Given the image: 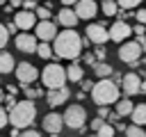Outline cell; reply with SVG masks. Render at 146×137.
Returning a JSON list of instances; mask_svg holds the SVG:
<instances>
[{"label": "cell", "mask_w": 146, "mask_h": 137, "mask_svg": "<svg viewBox=\"0 0 146 137\" xmlns=\"http://www.w3.org/2000/svg\"><path fill=\"white\" fill-rule=\"evenodd\" d=\"M52 41H55V46H50V48H52L55 57L75 62L82 53V37L75 32V27H66L64 32H57Z\"/></svg>", "instance_id": "obj_1"}, {"label": "cell", "mask_w": 146, "mask_h": 137, "mask_svg": "<svg viewBox=\"0 0 146 137\" xmlns=\"http://www.w3.org/2000/svg\"><path fill=\"white\" fill-rule=\"evenodd\" d=\"M7 116H9V123L14 128H27V126H32V121L36 116V105H34V100H27V98L18 100L11 105Z\"/></svg>", "instance_id": "obj_2"}, {"label": "cell", "mask_w": 146, "mask_h": 137, "mask_svg": "<svg viewBox=\"0 0 146 137\" xmlns=\"http://www.w3.org/2000/svg\"><path fill=\"white\" fill-rule=\"evenodd\" d=\"M121 98V91H119V84H114L112 80L107 78H100L94 87H91V100L96 105H112Z\"/></svg>", "instance_id": "obj_3"}, {"label": "cell", "mask_w": 146, "mask_h": 137, "mask_svg": "<svg viewBox=\"0 0 146 137\" xmlns=\"http://www.w3.org/2000/svg\"><path fill=\"white\" fill-rule=\"evenodd\" d=\"M41 75V82L48 87V89H57V87H64L66 84V68L62 64H48L43 71H39Z\"/></svg>", "instance_id": "obj_4"}, {"label": "cell", "mask_w": 146, "mask_h": 137, "mask_svg": "<svg viewBox=\"0 0 146 137\" xmlns=\"http://www.w3.org/2000/svg\"><path fill=\"white\" fill-rule=\"evenodd\" d=\"M62 119H64V126H68V128H73V130H82L84 123H87V110H84L80 103L68 105V110L62 114Z\"/></svg>", "instance_id": "obj_5"}, {"label": "cell", "mask_w": 146, "mask_h": 137, "mask_svg": "<svg viewBox=\"0 0 146 137\" xmlns=\"http://www.w3.org/2000/svg\"><path fill=\"white\" fill-rule=\"evenodd\" d=\"M141 53H144V50H141V46H139L137 41H123L121 48H119V59L132 64V62H139Z\"/></svg>", "instance_id": "obj_6"}, {"label": "cell", "mask_w": 146, "mask_h": 137, "mask_svg": "<svg viewBox=\"0 0 146 137\" xmlns=\"http://www.w3.org/2000/svg\"><path fill=\"white\" fill-rule=\"evenodd\" d=\"M87 39H89V43L103 46L105 41H110V34H107V30H105L103 23H89L87 25Z\"/></svg>", "instance_id": "obj_7"}, {"label": "cell", "mask_w": 146, "mask_h": 137, "mask_svg": "<svg viewBox=\"0 0 146 137\" xmlns=\"http://www.w3.org/2000/svg\"><path fill=\"white\" fill-rule=\"evenodd\" d=\"M14 71H16V78H18L21 84H32L36 80V75H39L36 66H32L30 62H21L18 66H14Z\"/></svg>", "instance_id": "obj_8"}, {"label": "cell", "mask_w": 146, "mask_h": 137, "mask_svg": "<svg viewBox=\"0 0 146 137\" xmlns=\"http://www.w3.org/2000/svg\"><path fill=\"white\" fill-rule=\"evenodd\" d=\"M73 11H75L78 21H89L98 14V5H96V0H78Z\"/></svg>", "instance_id": "obj_9"}, {"label": "cell", "mask_w": 146, "mask_h": 137, "mask_svg": "<svg viewBox=\"0 0 146 137\" xmlns=\"http://www.w3.org/2000/svg\"><path fill=\"white\" fill-rule=\"evenodd\" d=\"M110 41H116V43H123L130 34H132V27L125 23V21H116V23H112V27H110Z\"/></svg>", "instance_id": "obj_10"}, {"label": "cell", "mask_w": 146, "mask_h": 137, "mask_svg": "<svg viewBox=\"0 0 146 137\" xmlns=\"http://www.w3.org/2000/svg\"><path fill=\"white\" fill-rule=\"evenodd\" d=\"M14 25H16V30H23V32L32 30V27L36 25V16H34V11H27V9L18 11V14L14 16Z\"/></svg>", "instance_id": "obj_11"}, {"label": "cell", "mask_w": 146, "mask_h": 137, "mask_svg": "<svg viewBox=\"0 0 146 137\" xmlns=\"http://www.w3.org/2000/svg\"><path fill=\"white\" fill-rule=\"evenodd\" d=\"M16 48L21 50V53H34L36 50V37L34 34H30V32H21V34H16Z\"/></svg>", "instance_id": "obj_12"}, {"label": "cell", "mask_w": 146, "mask_h": 137, "mask_svg": "<svg viewBox=\"0 0 146 137\" xmlns=\"http://www.w3.org/2000/svg\"><path fill=\"white\" fill-rule=\"evenodd\" d=\"M62 128H64V119H62V114H57V112L46 114V119H43V130H46V132H50V135H59Z\"/></svg>", "instance_id": "obj_13"}, {"label": "cell", "mask_w": 146, "mask_h": 137, "mask_svg": "<svg viewBox=\"0 0 146 137\" xmlns=\"http://www.w3.org/2000/svg\"><path fill=\"white\" fill-rule=\"evenodd\" d=\"M55 34H57V25L52 21H39L36 23V34L34 37H39L41 41H52Z\"/></svg>", "instance_id": "obj_14"}, {"label": "cell", "mask_w": 146, "mask_h": 137, "mask_svg": "<svg viewBox=\"0 0 146 137\" xmlns=\"http://www.w3.org/2000/svg\"><path fill=\"white\" fill-rule=\"evenodd\" d=\"M139 84H141V80H139L137 73H128V75L121 78V87H123V94L128 98L135 96V94H139Z\"/></svg>", "instance_id": "obj_15"}, {"label": "cell", "mask_w": 146, "mask_h": 137, "mask_svg": "<svg viewBox=\"0 0 146 137\" xmlns=\"http://www.w3.org/2000/svg\"><path fill=\"white\" fill-rule=\"evenodd\" d=\"M68 96H71V91L66 89V84H64V87H57V89H50V91H48V105H50V107L64 105V103L68 100Z\"/></svg>", "instance_id": "obj_16"}, {"label": "cell", "mask_w": 146, "mask_h": 137, "mask_svg": "<svg viewBox=\"0 0 146 137\" xmlns=\"http://www.w3.org/2000/svg\"><path fill=\"white\" fill-rule=\"evenodd\" d=\"M57 23L64 25V27H75L80 21H78V16H75V11H73L71 7H64V9H59V14H57Z\"/></svg>", "instance_id": "obj_17"}, {"label": "cell", "mask_w": 146, "mask_h": 137, "mask_svg": "<svg viewBox=\"0 0 146 137\" xmlns=\"http://www.w3.org/2000/svg\"><path fill=\"white\" fill-rule=\"evenodd\" d=\"M130 116H132V123H135V126H144V123H146V103L135 105L132 112H130Z\"/></svg>", "instance_id": "obj_18"}, {"label": "cell", "mask_w": 146, "mask_h": 137, "mask_svg": "<svg viewBox=\"0 0 146 137\" xmlns=\"http://www.w3.org/2000/svg\"><path fill=\"white\" fill-rule=\"evenodd\" d=\"M14 66H16V62H14L11 53L2 50V53H0V75H2V73H11Z\"/></svg>", "instance_id": "obj_19"}, {"label": "cell", "mask_w": 146, "mask_h": 137, "mask_svg": "<svg viewBox=\"0 0 146 137\" xmlns=\"http://www.w3.org/2000/svg\"><path fill=\"white\" fill-rule=\"evenodd\" d=\"M82 73H84V68L78 62H71V66L66 68V80L68 82H80L82 80Z\"/></svg>", "instance_id": "obj_20"}, {"label": "cell", "mask_w": 146, "mask_h": 137, "mask_svg": "<svg viewBox=\"0 0 146 137\" xmlns=\"http://www.w3.org/2000/svg\"><path fill=\"white\" fill-rule=\"evenodd\" d=\"M114 105H116V116H128L132 112V107H135V103L130 98H119Z\"/></svg>", "instance_id": "obj_21"}, {"label": "cell", "mask_w": 146, "mask_h": 137, "mask_svg": "<svg viewBox=\"0 0 146 137\" xmlns=\"http://www.w3.org/2000/svg\"><path fill=\"white\" fill-rule=\"evenodd\" d=\"M91 68H94V75H98V78H107V75H112V66L105 64V62H94Z\"/></svg>", "instance_id": "obj_22"}, {"label": "cell", "mask_w": 146, "mask_h": 137, "mask_svg": "<svg viewBox=\"0 0 146 137\" xmlns=\"http://www.w3.org/2000/svg\"><path fill=\"white\" fill-rule=\"evenodd\" d=\"M41 59H50L52 57V48H50V43L48 41H41V43H36V50H34Z\"/></svg>", "instance_id": "obj_23"}, {"label": "cell", "mask_w": 146, "mask_h": 137, "mask_svg": "<svg viewBox=\"0 0 146 137\" xmlns=\"http://www.w3.org/2000/svg\"><path fill=\"white\" fill-rule=\"evenodd\" d=\"M119 11V2L116 0H103V14L105 16H114Z\"/></svg>", "instance_id": "obj_24"}, {"label": "cell", "mask_w": 146, "mask_h": 137, "mask_svg": "<svg viewBox=\"0 0 146 137\" xmlns=\"http://www.w3.org/2000/svg\"><path fill=\"white\" fill-rule=\"evenodd\" d=\"M96 132H98L96 137H114V132H116V128H114L112 123H103V126H100V128H98Z\"/></svg>", "instance_id": "obj_25"}, {"label": "cell", "mask_w": 146, "mask_h": 137, "mask_svg": "<svg viewBox=\"0 0 146 137\" xmlns=\"http://www.w3.org/2000/svg\"><path fill=\"white\" fill-rule=\"evenodd\" d=\"M123 132H125V137H146L144 128H139V126H135V123H132V126H128Z\"/></svg>", "instance_id": "obj_26"}, {"label": "cell", "mask_w": 146, "mask_h": 137, "mask_svg": "<svg viewBox=\"0 0 146 137\" xmlns=\"http://www.w3.org/2000/svg\"><path fill=\"white\" fill-rule=\"evenodd\" d=\"M116 2H119V9H135L139 7L141 0H116Z\"/></svg>", "instance_id": "obj_27"}, {"label": "cell", "mask_w": 146, "mask_h": 137, "mask_svg": "<svg viewBox=\"0 0 146 137\" xmlns=\"http://www.w3.org/2000/svg\"><path fill=\"white\" fill-rule=\"evenodd\" d=\"M34 16H39L41 21H48L50 18V9L48 7H34Z\"/></svg>", "instance_id": "obj_28"}, {"label": "cell", "mask_w": 146, "mask_h": 137, "mask_svg": "<svg viewBox=\"0 0 146 137\" xmlns=\"http://www.w3.org/2000/svg\"><path fill=\"white\" fill-rule=\"evenodd\" d=\"M41 94H43V91H41V89H34V87H27V89H25V98H27V100H34V98H39Z\"/></svg>", "instance_id": "obj_29"}, {"label": "cell", "mask_w": 146, "mask_h": 137, "mask_svg": "<svg viewBox=\"0 0 146 137\" xmlns=\"http://www.w3.org/2000/svg\"><path fill=\"white\" fill-rule=\"evenodd\" d=\"M7 41H9V32H7V27H5V25H0V48H5V46H7Z\"/></svg>", "instance_id": "obj_30"}, {"label": "cell", "mask_w": 146, "mask_h": 137, "mask_svg": "<svg viewBox=\"0 0 146 137\" xmlns=\"http://www.w3.org/2000/svg\"><path fill=\"white\" fill-rule=\"evenodd\" d=\"M137 23H141V25H146V9H137Z\"/></svg>", "instance_id": "obj_31"}, {"label": "cell", "mask_w": 146, "mask_h": 137, "mask_svg": "<svg viewBox=\"0 0 146 137\" xmlns=\"http://www.w3.org/2000/svg\"><path fill=\"white\" fill-rule=\"evenodd\" d=\"M7 123H9V116H7V110H2V107H0V128H5Z\"/></svg>", "instance_id": "obj_32"}, {"label": "cell", "mask_w": 146, "mask_h": 137, "mask_svg": "<svg viewBox=\"0 0 146 137\" xmlns=\"http://www.w3.org/2000/svg\"><path fill=\"white\" fill-rule=\"evenodd\" d=\"M18 137H41V132H36V130H23V132H18Z\"/></svg>", "instance_id": "obj_33"}, {"label": "cell", "mask_w": 146, "mask_h": 137, "mask_svg": "<svg viewBox=\"0 0 146 137\" xmlns=\"http://www.w3.org/2000/svg\"><path fill=\"white\" fill-rule=\"evenodd\" d=\"M98 116H100V119L110 116V110H107V105H98Z\"/></svg>", "instance_id": "obj_34"}, {"label": "cell", "mask_w": 146, "mask_h": 137, "mask_svg": "<svg viewBox=\"0 0 146 137\" xmlns=\"http://www.w3.org/2000/svg\"><path fill=\"white\" fill-rule=\"evenodd\" d=\"M132 32H135V34H137V37H144V34H146V27H144V25H141V23H139V25H137V27H132Z\"/></svg>", "instance_id": "obj_35"}, {"label": "cell", "mask_w": 146, "mask_h": 137, "mask_svg": "<svg viewBox=\"0 0 146 137\" xmlns=\"http://www.w3.org/2000/svg\"><path fill=\"white\" fill-rule=\"evenodd\" d=\"M94 57H98V59H105V48H103V46H96V53H94Z\"/></svg>", "instance_id": "obj_36"}, {"label": "cell", "mask_w": 146, "mask_h": 137, "mask_svg": "<svg viewBox=\"0 0 146 137\" xmlns=\"http://www.w3.org/2000/svg\"><path fill=\"white\" fill-rule=\"evenodd\" d=\"M103 123H105V121H103V119H100V116H96V119H94V121H91V130H98V128H100V126H103Z\"/></svg>", "instance_id": "obj_37"}, {"label": "cell", "mask_w": 146, "mask_h": 137, "mask_svg": "<svg viewBox=\"0 0 146 137\" xmlns=\"http://www.w3.org/2000/svg\"><path fill=\"white\" fill-rule=\"evenodd\" d=\"M23 7H25L27 11H34V7H36V2H34V0H23Z\"/></svg>", "instance_id": "obj_38"}, {"label": "cell", "mask_w": 146, "mask_h": 137, "mask_svg": "<svg viewBox=\"0 0 146 137\" xmlns=\"http://www.w3.org/2000/svg\"><path fill=\"white\" fill-rule=\"evenodd\" d=\"M5 27H7V32H9V34H16V32H18V30H16V25H14V21H11V23H7Z\"/></svg>", "instance_id": "obj_39"}, {"label": "cell", "mask_w": 146, "mask_h": 137, "mask_svg": "<svg viewBox=\"0 0 146 137\" xmlns=\"http://www.w3.org/2000/svg\"><path fill=\"white\" fill-rule=\"evenodd\" d=\"M84 62H87V64H94V62H96V57L89 53V55H84Z\"/></svg>", "instance_id": "obj_40"}, {"label": "cell", "mask_w": 146, "mask_h": 137, "mask_svg": "<svg viewBox=\"0 0 146 137\" xmlns=\"http://www.w3.org/2000/svg\"><path fill=\"white\" fill-rule=\"evenodd\" d=\"M82 82V91H87V89H91V82L89 80H80Z\"/></svg>", "instance_id": "obj_41"}, {"label": "cell", "mask_w": 146, "mask_h": 137, "mask_svg": "<svg viewBox=\"0 0 146 137\" xmlns=\"http://www.w3.org/2000/svg\"><path fill=\"white\" fill-rule=\"evenodd\" d=\"M7 2H9L11 7H21V5H23V0H7Z\"/></svg>", "instance_id": "obj_42"}, {"label": "cell", "mask_w": 146, "mask_h": 137, "mask_svg": "<svg viewBox=\"0 0 146 137\" xmlns=\"http://www.w3.org/2000/svg\"><path fill=\"white\" fill-rule=\"evenodd\" d=\"M75 2H78V0H62V5H64V7H73Z\"/></svg>", "instance_id": "obj_43"}, {"label": "cell", "mask_w": 146, "mask_h": 137, "mask_svg": "<svg viewBox=\"0 0 146 137\" xmlns=\"http://www.w3.org/2000/svg\"><path fill=\"white\" fill-rule=\"evenodd\" d=\"M139 94H146V80H144V82L139 84Z\"/></svg>", "instance_id": "obj_44"}, {"label": "cell", "mask_w": 146, "mask_h": 137, "mask_svg": "<svg viewBox=\"0 0 146 137\" xmlns=\"http://www.w3.org/2000/svg\"><path fill=\"white\" fill-rule=\"evenodd\" d=\"M11 137H18V128H14V130H11Z\"/></svg>", "instance_id": "obj_45"}, {"label": "cell", "mask_w": 146, "mask_h": 137, "mask_svg": "<svg viewBox=\"0 0 146 137\" xmlns=\"http://www.w3.org/2000/svg\"><path fill=\"white\" fill-rule=\"evenodd\" d=\"M2 98H5V96H2V91H0V100H2Z\"/></svg>", "instance_id": "obj_46"}, {"label": "cell", "mask_w": 146, "mask_h": 137, "mask_svg": "<svg viewBox=\"0 0 146 137\" xmlns=\"http://www.w3.org/2000/svg\"><path fill=\"white\" fill-rule=\"evenodd\" d=\"M5 2H7V0H0V5H5Z\"/></svg>", "instance_id": "obj_47"}, {"label": "cell", "mask_w": 146, "mask_h": 137, "mask_svg": "<svg viewBox=\"0 0 146 137\" xmlns=\"http://www.w3.org/2000/svg\"><path fill=\"white\" fill-rule=\"evenodd\" d=\"M89 137H96V135H89Z\"/></svg>", "instance_id": "obj_48"}]
</instances>
